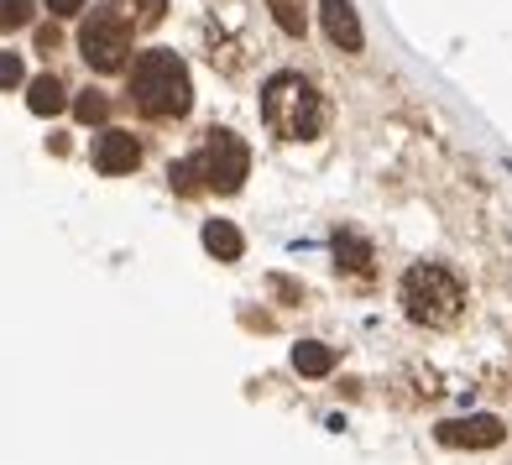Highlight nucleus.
<instances>
[{"mask_svg": "<svg viewBox=\"0 0 512 465\" xmlns=\"http://www.w3.org/2000/svg\"><path fill=\"white\" fill-rule=\"evenodd\" d=\"M131 100L142 115H152V121H178V115H189L194 105V84H189V68H183L178 53H142L131 68Z\"/></svg>", "mask_w": 512, "mask_h": 465, "instance_id": "1", "label": "nucleus"}, {"mask_svg": "<svg viewBox=\"0 0 512 465\" xmlns=\"http://www.w3.org/2000/svg\"><path fill=\"white\" fill-rule=\"evenodd\" d=\"M398 304L413 324H424V330H445L465 314V288L450 267L439 262H413L398 283Z\"/></svg>", "mask_w": 512, "mask_h": 465, "instance_id": "2", "label": "nucleus"}, {"mask_svg": "<svg viewBox=\"0 0 512 465\" xmlns=\"http://www.w3.org/2000/svg\"><path fill=\"white\" fill-rule=\"evenodd\" d=\"M262 121L283 142H314L324 131V100L304 74H272L262 89Z\"/></svg>", "mask_w": 512, "mask_h": 465, "instance_id": "3", "label": "nucleus"}, {"mask_svg": "<svg viewBox=\"0 0 512 465\" xmlns=\"http://www.w3.org/2000/svg\"><path fill=\"white\" fill-rule=\"evenodd\" d=\"M79 53L89 68H100V74H115V68H126L131 58V21L105 6V11H89L84 27H79Z\"/></svg>", "mask_w": 512, "mask_h": 465, "instance_id": "4", "label": "nucleus"}, {"mask_svg": "<svg viewBox=\"0 0 512 465\" xmlns=\"http://www.w3.org/2000/svg\"><path fill=\"white\" fill-rule=\"evenodd\" d=\"M194 173L204 178V189L236 194L241 183H246V173H251V147L241 142L236 131H209L199 157H194Z\"/></svg>", "mask_w": 512, "mask_h": 465, "instance_id": "5", "label": "nucleus"}, {"mask_svg": "<svg viewBox=\"0 0 512 465\" xmlns=\"http://www.w3.org/2000/svg\"><path fill=\"white\" fill-rule=\"evenodd\" d=\"M439 445H465V450H497L507 429H502V418L492 413H471V418H450V424H439Z\"/></svg>", "mask_w": 512, "mask_h": 465, "instance_id": "6", "label": "nucleus"}, {"mask_svg": "<svg viewBox=\"0 0 512 465\" xmlns=\"http://www.w3.org/2000/svg\"><path fill=\"white\" fill-rule=\"evenodd\" d=\"M319 16H324V32H330V42H335L340 53H361L366 32H361V16H356L351 0H324Z\"/></svg>", "mask_w": 512, "mask_h": 465, "instance_id": "7", "label": "nucleus"}, {"mask_svg": "<svg viewBox=\"0 0 512 465\" xmlns=\"http://www.w3.org/2000/svg\"><path fill=\"white\" fill-rule=\"evenodd\" d=\"M136 162H142V147H136V136L131 131H105L100 142H95V168L100 173H131Z\"/></svg>", "mask_w": 512, "mask_h": 465, "instance_id": "8", "label": "nucleus"}, {"mask_svg": "<svg viewBox=\"0 0 512 465\" xmlns=\"http://www.w3.org/2000/svg\"><path fill=\"white\" fill-rule=\"evenodd\" d=\"M204 246H209V257H215V262H241V251H246L241 230L230 220H209L204 225Z\"/></svg>", "mask_w": 512, "mask_h": 465, "instance_id": "9", "label": "nucleus"}, {"mask_svg": "<svg viewBox=\"0 0 512 465\" xmlns=\"http://www.w3.org/2000/svg\"><path fill=\"white\" fill-rule=\"evenodd\" d=\"M27 105H32V115H58L68 105V95H63V84L53 74H42V79L27 84Z\"/></svg>", "mask_w": 512, "mask_h": 465, "instance_id": "10", "label": "nucleus"}, {"mask_svg": "<svg viewBox=\"0 0 512 465\" xmlns=\"http://www.w3.org/2000/svg\"><path fill=\"white\" fill-rule=\"evenodd\" d=\"M293 366L304 371V377H330V371H335V351H330V345H319V340H304V345H293Z\"/></svg>", "mask_w": 512, "mask_h": 465, "instance_id": "11", "label": "nucleus"}, {"mask_svg": "<svg viewBox=\"0 0 512 465\" xmlns=\"http://www.w3.org/2000/svg\"><path fill=\"white\" fill-rule=\"evenodd\" d=\"M74 115H79L84 126H100L105 115H110V100L100 95V89H79V95H74Z\"/></svg>", "mask_w": 512, "mask_h": 465, "instance_id": "12", "label": "nucleus"}, {"mask_svg": "<svg viewBox=\"0 0 512 465\" xmlns=\"http://www.w3.org/2000/svg\"><path fill=\"white\" fill-rule=\"evenodd\" d=\"M335 257L351 267V272H366V267H371V246L356 241V236H335Z\"/></svg>", "mask_w": 512, "mask_h": 465, "instance_id": "13", "label": "nucleus"}, {"mask_svg": "<svg viewBox=\"0 0 512 465\" xmlns=\"http://www.w3.org/2000/svg\"><path fill=\"white\" fill-rule=\"evenodd\" d=\"M32 21V0H0V32H21Z\"/></svg>", "mask_w": 512, "mask_h": 465, "instance_id": "14", "label": "nucleus"}, {"mask_svg": "<svg viewBox=\"0 0 512 465\" xmlns=\"http://www.w3.org/2000/svg\"><path fill=\"white\" fill-rule=\"evenodd\" d=\"M272 11H277V27L283 32L304 37V11H298V0H272Z\"/></svg>", "mask_w": 512, "mask_h": 465, "instance_id": "15", "label": "nucleus"}, {"mask_svg": "<svg viewBox=\"0 0 512 465\" xmlns=\"http://www.w3.org/2000/svg\"><path fill=\"white\" fill-rule=\"evenodd\" d=\"M131 32L136 27H157V21H162V11H168V0H131Z\"/></svg>", "mask_w": 512, "mask_h": 465, "instance_id": "16", "label": "nucleus"}, {"mask_svg": "<svg viewBox=\"0 0 512 465\" xmlns=\"http://www.w3.org/2000/svg\"><path fill=\"white\" fill-rule=\"evenodd\" d=\"M168 178H173V189H178V194H199V173H194V162H173Z\"/></svg>", "mask_w": 512, "mask_h": 465, "instance_id": "17", "label": "nucleus"}, {"mask_svg": "<svg viewBox=\"0 0 512 465\" xmlns=\"http://www.w3.org/2000/svg\"><path fill=\"white\" fill-rule=\"evenodd\" d=\"M21 79H27V68H21L16 53H0V89H16Z\"/></svg>", "mask_w": 512, "mask_h": 465, "instance_id": "18", "label": "nucleus"}, {"mask_svg": "<svg viewBox=\"0 0 512 465\" xmlns=\"http://www.w3.org/2000/svg\"><path fill=\"white\" fill-rule=\"evenodd\" d=\"M48 11L53 16H74V11H84V0H48Z\"/></svg>", "mask_w": 512, "mask_h": 465, "instance_id": "19", "label": "nucleus"}]
</instances>
